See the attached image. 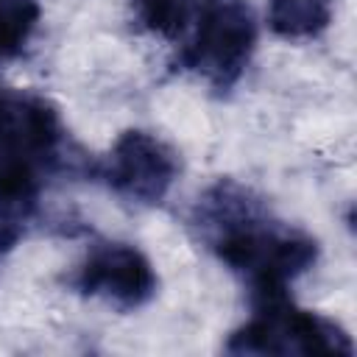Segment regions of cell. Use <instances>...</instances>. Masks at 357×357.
Listing matches in <instances>:
<instances>
[{"label": "cell", "instance_id": "6da1fadb", "mask_svg": "<svg viewBox=\"0 0 357 357\" xmlns=\"http://www.w3.org/2000/svg\"><path fill=\"white\" fill-rule=\"evenodd\" d=\"M190 223L198 240L248 282L251 293L287 287L318 259L315 237L273 218L254 190L231 178L204 190Z\"/></svg>", "mask_w": 357, "mask_h": 357}, {"label": "cell", "instance_id": "7a4b0ae2", "mask_svg": "<svg viewBox=\"0 0 357 357\" xmlns=\"http://www.w3.org/2000/svg\"><path fill=\"white\" fill-rule=\"evenodd\" d=\"M254 315L229 335V354H301V357H351L354 343L349 332L321 315L293 304L287 287L254 290Z\"/></svg>", "mask_w": 357, "mask_h": 357}, {"label": "cell", "instance_id": "3957f363", "mask_svg": "<svg viewBox=\"0 0 357 357\" xmlns=\"http://www.w3.org/2000/svg\"><path fill=\"white\" fill-rule=\"evenodd\" d=\"M195 28L181 50V64L215 92H229L257 50V14L248 0H198Z\"/></svg>", "mask_w": 357, "mask_h": 357}, {"label": "cell", "instance_id": "277c9868", "mask_svg": "<svg viewBox=\"0 0 357 357\" xmlns=\"http://www.w3.org/2000/svg\"><path fill=\"white\" fill-rule=\"evenodd\" d=\"M181 173L178 153L156 134L142 128H128L112 145L109 162L103 167L106 184L126 201L156 206L167 198Z\"/></svg>", "mask_w": 357, "mask_h": 357}, {"label": "cell", "instance_id": "5b68a950", "mask_svg": "<svg viewBox=\"0 0 357 357\" xmlns=\"http://www.w3.org/2000/svg\"><path fill=\"white\" fill-rule=\"evenodd\" d=\"M73 287L123 312L145 307L159 287L151 259L128 243H98L73 276Z\"/></svg>", "mask_w": 357, "mask_h": 357}, {"label": "cell", "instance_id": "8992f818", "mask_svg": "<svg viewBox=\"0 0 357 357\" xmlns=\"http://www.w3.org/2000/svg\"><path fill=\"white\" fill-rule=\"evenodd\" d=\"M53 167L25 151H0V251H8L31 226Z\"/></svg>", "mask_w": 357, "mask_h": 357}, {"label": "cell", "instance_id": "52a82bcc", "mask_svg": "<svg viewBox=\"0 0 357 357\" xmlns=\"http://www.w3.org/2000/svg\"><path fill=\"white\" fill-rule=\"evenodd\" d=\"M329 22L332 0H268V25L282 39H315L329 28Z\"/></svg>", "mask_w": 357, "mask_h": 357}, {"label": "cell", "instance_id": "ba28073f", "mask_svg": "<svg viewBox=\"0 0 357 357\" xmlns=\"http://www.w3.org/2000/svg\"><path fill=\"white\" fill-rule=\"evenodd\" d=\"M195 0H131L137 22L162 36V39H181L195 17Z\"/></svg>", "mask_w": 357, "mask_h": 357}, {"label": "cell", "instance_id": "9c48e42d", "mask_svg": "<svg viewBox=\"0 0 357 357\" xmlns=\"http://www.w3.org/2000/svg\"><path fill=\"white\" fill-rule=\"evenodd\" d=\"M39 22L36 0H0V59L22 53Z\"/></svg>", "mask_w": 357, "mask_h": 357}, {"label": "cell", "instance_id": "30bf717a", "mask_svg": "<svg viewBox=\"0 0 357 357\" xmlns=\"http://www.w3.org/2000/svg\"><path fill=\"white\" fill-rule=\"evenodd\" d=\"M17 95H20V92H6V89L0 86V142H3L6 128H8V123H11V114H14V106H17Z\"/></svg>", "mask_w": 357, "mask_h": 357}]
</instances>
